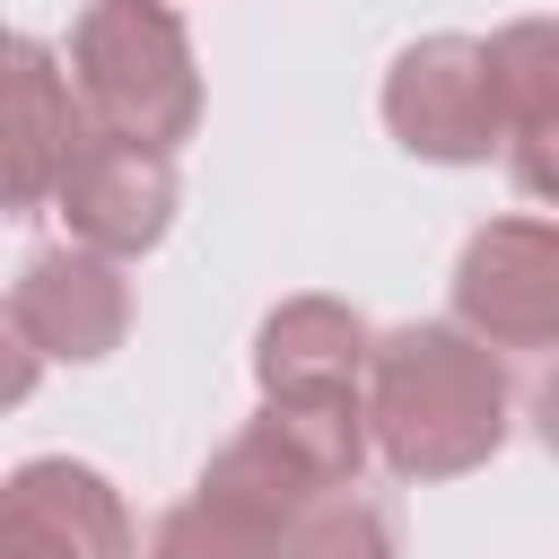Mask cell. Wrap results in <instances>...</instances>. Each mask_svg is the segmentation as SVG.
Wrapping results in <instances>:
<instances>
[{"mask_svg": "<svg viewBox=\"0 0 559 559\" xmlns=\"http://www.w3.org/2000/svg\"><path fill=\"white\" fill-rule=\"evenodd\" d=\"M367 428L393 480H463L515 428V384L472 323H393L367 367Z\"/></svg>", "mask_w": 559, "mask_h": 559, "instance_id": "cell-1", "label": "cell"}, {"mask_svg": "<svg viewBox=\"0 0 559 559\" xmlns=\"http://www.w3.org/2000/svg\"><path fill=\"white\" fill-rule=\"evenodd\" d=\"M376 454V428H367V402H262L201 472V507H218L227 524H245L253 542H288V524L332 498V489H358Z\"/></svg>", "mask_w": 559, "mask_h": 559, "instance_id": "cell-2", "label": "cell"}, {"mask_svg": "<svg viewBox=\"0 0 559 559\" xmlns=\"http://www.w3.org/2000/svg\"><path fill=\"white\" fill-rule=\"evenodd\" d=\"M70 79L96 131L183 148L201 122V61L175 0H87L70 26Z\"/></svg>", "mask_w": 559, "mask_h": 559, "instance_id": "cell-3", "label": "cell"}, {"mask_svg": "<svg viewBox=\"0 0 559 559\" xmlns=\"http://www.w3.org/2000/svg\"><path fill=\"white\" fill-rule=\"evenodd\" d=\"M384 131L428 157V166H480L507 140L498 87H489V44L480 35H419L384 70Z\"/></svg>", "mask_w": 559, "mask_h": 559, "instance_id": "cell-4", "label": "cell"}, {"mask_svg": "<svg viewBox=\"0 0 559 559\" xmlns=\"http://www.w3.org/2000/svg\"><path fill=\"white\" fill-rule=\"evenodd\" d=\"M454 323L489 349H559V218H489L454 253Z\"/></svg>", "mask_w": 559, "mask_h": 559, "instance_id": "cell-5", "label": "cell"}, {"mask_svg": "<svg viewBox=\"0 0 559 559\" xmlns=\"http://www.w3.org/2000/svg\"><path fill=\"white\" fill-rule=\"evenodd\" d=\"M175 201H183L175 148L122 140V131H87L79 157H70V175H61V192H52L70 245H96V253H114V262L157 253L166 227H175Z\"/></svg>", "mask_w": 559, "mask_h": 559, "instance_id": "cell-6", "label": "cell"}, {"mask_svg": "<svg viewBox=\"0 0 559 559\" xmlns=\"http://www.w3.org/2000/svg\"><path fill=\"white\" fill-rule=\"evenodd\" d=\"M9 332H26L61 367H96L131 332V280L96 245H44L9 280Z\"/></svg>", "mask_w": 559, "mask_h": 559, "instance_id": "cell-7", "label": "cell"}, {"mask_svg": "<svg viewBox=\"0 0 559 559\" xmlns=\"http://www.w3.org/2000/svg\"><path fill=\"white\" fill-rule=\"evenodd\" d=\"M0 559H140L131 507L96 463L26 454L0 489Z\"/></svg>", "mask_w": 559, "mask_h": 559, "instance_id": "cell-8", "label": "cell"}, {"mask_svg": "<svg viewBox=\"0 0 559 559\" xmlns=\"http://www.w3.org/2000/svg\"><path fill=\"white\" fill-rule=\"evenodd\" d=\"M376 332L341 297H280L253 332V384L262 402H367Z\"/></svg>", "mask_w": 559, "mask_h": 559, "instance_id": "cell-9", "label": "cell"}, {"mask_svg": "<svg viewBox=\"0 0 559 559\" xmlns=\"http://www.w3.org/2000/svg\"><path fill=\"white\" fill-rule=\"evenodd\" d=\"M87 105H79V79L52 61L44 35H9V210L35 218L52 210L79 140H87Z\"/></svg>", "mask_w": 559, "mask_h": 559, "instance_id": "cell-10", "label": "cell"}, {"mask_svg": "<svg viewBox=\"0 0 559 559\" xmlns=\"http://www.w3.org/2000/svg\"><path fill=\"white\" fill-rule=\"evenodd\" d=\"M489 87H498L507 140L559 122V17H507L489 35Z\"/></svg>", "mask_w": 559, "mask_h": 559, "instance_id": "cell-11", "label": "cell"}, {"mask_svg": "<svg viewBox=\"0 0 559 559\" xmlns=\"http://www.w3.org/2000/svg\"><path fill=\"white\" fill-rule=\"evenodd\" d=\"M280 559H402V542H393V515H384L376 498L332 489V498H314V507L288 524Z\"/></svg>", "mask_w": 559, "mask_h": 559, "instance_id": "cell-12", "label": "cell"}, {"mask_svg": "<svg viewBox=\"0 0 559 559\" xmlns=\"http://www.w3.org/2000/svg\"><path fill=\"white\" fill-rule=\"evenodd\" d=\"M140 559H280L271 542H253L245 524H227L218 507H201V498H183V507H166L157 515V533H148V550Z\"/></svg>", "mask_w": 559, "mask_h": 559, "instance_id": "cell-13", "label": "cell"}, {"mask_svg": "<svg viewBox=\"0 0 559 559\" xmlns=\"http://www.w3.org/2000/svg\"><path fill=\"white\" fill-rule=\"evenodd\" d=\"M507 166H515V192H524V201L559 210V122L515 131V140H507Z\"/></svg>", "mask_w": 559, "mask_h": 559, "instance_id": "cell-14", "label": "cell"}, {"mask_svg": "<svg viewBox=\"0 0 559 559\" xmlns=\"http://www.w3.org/2000/svg\"><path fill=\"white\" fill-rule=\"evenodd\" d=\"M524 419H533V437H542V445L559 454V358H550V367L533 376V393H524Z\"/></svg>", "mask_w": 559, "mask_h": 559, "instance_id": "cell-15", "label": "cell"}]
</instances>
